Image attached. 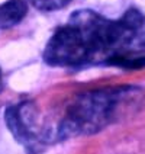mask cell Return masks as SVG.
<instances>
[{
	"label": "cell",
	"instance_id": "6da1fadb",
	"mask_svg": "<svg viewBox=\"0 0 145 154\" xmlns=\"http://www.w3.org/2000/svg\"><path fill=\"white\" fill-rule=\"evenodd\" d=\"M44 61L52 67L113 66L126 70L145 67V15L129 9L112 20L83 9L60 26L44 51Z\"/></svg>",
	"mask_w": 145,
	"mask_h": 154
},
{
	"label": "cell",
	"instance_id": "7a4b0ae2",
	"mask_svg": "<svg viewBox=\"0 0 145 154\" xmlns=\"http://www.w3.org/2000/svg\"><path fill=\"white\" fill-rule=\"evenodd\" d=\"M144 99V90L137 86L107 87L80 94L67 108L55 131V141L100 132L132 116L141 109Z\"/></svg>",
	"mask_w": 145,
	"mask_h": 154
},
{
	"label": "cell",
	"instance_id": "3957f363",
	"mask_svg": "<svg viewBox=\"0 0 145 154\" xmlns=\"http://www.w3.org/2000/svg\"><path fill=\"white\" fill-rule=\"evenodd\" d=\"M5 121L10 134L28 154H41L50 143L55 141V134L42 127L39 112L32 102L9 106Z\"/></svg>",
	"mask_w": 145,
	"mask_h": 154
},
{
	"label": "cell",
	"instance_id": "277c9868",
	"mask_svg": "<svg viewBox=\"0 0 145 154\" xmlns=\"http://www.w3.org/2000/svg\"><path fill=\"white\" fill-rule=\"evenodd\" d=\"M28 13L25 0H8L0 6V29L16 26Z\"/></svg>",
	"mask_w": 145,
	"mask_h": 154
},
{
	"label": "cell",
	"instance_id": "5b68a950",
	"mask_svg": "<svg viewBox=\"0 0 145 154\" xmlns=\"http://www.w3.org/2000/svg\"><path fill=\"white\" fill-rule=\"evenodd\" d=\"M35 9L41 10V12H55L64 9L71 0H28Z\"/></svg>",
	"mask_w": 145,
	"mask_h": 154
},
{
	"label": "cell",
	"instance_id": "8992f818",
	"mask_svg": "<svg viewBox=\"0 0 145 154\" xmlns=\"http://www.w3.org/2000/svg\"><path fill=\"white\" fill-rule=\"evenodd\" d=\"M3 89V80H2V71H0V90Z\"/></svg>",
	"mask_w": 145,
	"mask_h": 154
}]
</instances>
